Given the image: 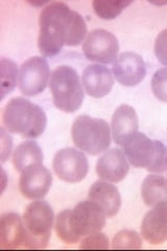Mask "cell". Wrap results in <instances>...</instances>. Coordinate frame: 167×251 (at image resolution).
Listing matches in <instances>:
<instances>
[{"mask_svg": "<svg viewBox=\"0 0 167 251\" xmlns=\"http://www.w3.org/2000/svg\"><path fill=\"white\" fill-rule=\"evenodd\" d=\"M111 126L115 144L122 146L126 138L138 132L139 121L135 109L129 105L119 106L115 110Z\"/></svg>", "mask_w": 167, "mask_h": 251, "instance_id": "18", "label": "cell"}, {"mask_svg": "<svg viewBox=\"0 0 167 251\" xmlns=\"http://www.w3.org/2000/svg\"><path fill=\"white\" fill-rule=\"evenodd\" d=\"M152 90L159 100L167 103V68L157 70L152 80Z\"/></svg>", "mask_w": 167, "mask_h": 251, "instance_id": "25", "label": "cell"}, {"mask_svg": "<svg viewBox=\"0 0 167 251\" xmlns=\"http://www.w3.org/2000/svg\"><path fill=\"white\" fill-rule=\"evenodd\" d=\"M130 166L125 154L120 149H111L97 160L96 173L98 177L108 182H120L128 175Z\"/></svg>", "mask_w": 167, "mask_h": 251, "instance_id": "14", "label": "cell"}, {"mask_svg": "<svg viewBox=\"0 0 167 251\" xmlns=\"http://www.w3.org/2000/svg\"><path fill=\"white\" fill-rule=\"evenodd\" d=\"M126 159L133 167L161 174L167 171V148L159 140L136 132L122 145Z\"/></svg>", "mask_w": 167, "mask_h": 251, "instance_id": "3", "label": "cell"}, {"mask_svg": "<svg viewBox=\"0 0 167 251\" xmlns=\"http://www.w3.org/2000/svg\"><path fill=\"white\" fill-rule=\"evenodd\" d=\"M155 53L158 61L167 66V29L162 30L156 38Z\"/></svg>", "mask_w": 167, "mask_h": 251, "instance_id": "27", "label": "cell"}, {"mask_svg": "<svg viewBox=\"0 0 167 251\" xmlns=\"http://www.w3.org/2000/svg\"><path fill=\"white\" fill-rule=\"evenodd\" d=\"M142 240L140 234L134 230H121L115 234L112 242L113 249H140Z\"/></svg>", "mask_w": 167, "mask_h": 251, "instance_id": "24", "label": "cell"}, {"mask_svg": "<svg viewBox=\"0 0 167 251\" xmlns=\"http://www.w3.org/2000/svg\"><path fill=\"white\" fill-rule=\"evenodd\" d=\"M1 140H2V152H1V162L3 163L7 157L11 154L12 149V139L9 135H6L4 128H1Z\"/></svg>", "mask_w": 167, "mask_h": 251, "instance_id": "28", "label": "cell"}, {"mask_svg": "<svg viewBox=\"0 0 167 251\" xmlns=\"http://www.w3.org/2000/svg\"><path fill=\"white\" fill-rule=\"evenodd\" d=\"M49 88L53 103L61 111L75 112L84 100L83 84L75 70L70 66H59L50 75Z\"/></svg>", "mask_w": 167, "mask_h": 251, "instance_id": "4", "label": "cell"}, {"mask_svg": "<svg viewBox=\"0 0 167 251\" xmlns=\"http://www.w3.org/2000/svg\"><path fill=\"white\" fill-rule=\"evenodd\" d=\"M70 215L71 209L63 210L58 215L57 219H55L54 228L55 232H57L58 237L63 241L67 243V244H74L77 243L81 238L73 231L72 227L70 224Z\"/></svg>", "mask_w": 167, "mask_h": 251, "instance_id": "23", "label": "cell"}, {"mask_svg": "<svg viewBox=\"0 0 167 251\" xmlns=\"http://www.w3.org/2000/svg\"><path fill=\"white\" fill-rule=\"evenodd\" d=\"M50 76L48 62L43 57H33L20 67L18 85L20 91L27 97L42 93Z\"/></svg>", "mask_w": 167, "mask_h": 251, "instance_id": "9", "label": "cell"}, {"mask_svg": "<svg viewBox=\"0 0 167 251\" xmlns=\"http://www.w3.org/2000/svg\"><path fill=\"white\" fill-rule=\"evenodd\" d=\"M143 239L153 245L167 241V201L153 206L141 224Z\"/></svg>", "mask_w": 167, "mask_h": 251, "instance_id": "15", "label": "cell"}, {"mask_svg": "<svg viewBox=\"0 0 167 251\" xmlns=\"http://www.w3.org/2000/svg\"><path fill=\"white\" fill-rule=\"evenodd\" d=\"M16 63L10 59L2 58L0 61V80H1V100L10 94L16 87L18 76Z\"/></svg>", "mask_w": 167, "mask_h": 251, "instance_id": "21", "label": "cell"}, {"mask_svg": "<svg viewBox=\"0 0 167 251\" xmlns=\"http://www.w3.org/2000/svg\"><path fill=\"white\" fill-rule=\"evenodd\" d=\"M52 168L55 175L63 181L77 183L88 174L89 162L84 152L75 148H66L54 155Z\"/></svg>", "mask_w": 167, "mask_h": 251, "instance_id": "7", "label": "cell"}, {"mask_svg": "<svg viewBox=\"0 0 167 251\" xmlns=\"http://www.w3.org/2000/svg\"><path fill=\"white\" fill-rule=\"evenodd\" d=\"M141 196L147 206L167 201V179L159 174H150L143 180Z\"/></svg>", "mask_w": 167, "mask_h": 251, "instance_id": "19", "label": "cell"}, {"mask_svg": "<svg viewBox=\"0 0 167 251\" xmlns=\"http://www.w3.org/2000/svg\"><path fill=\"white\" fill-rule=\"evenodd\" d=\"M3 128L25 138H37L44 132L47 116L44 110L28 100L14 98L4 107Z\"/></svg>", "mask_w": 167, "mask_h": 251, "instance_id": "2", "label": "cell"}, {"mask_svg": "<svg viewBox=\"0 0 167 251\" xmlns=\"http://www.w3.org/2000/svg\"><path fill=\"white\" fill-rule=\"evenodd\" d=\"M43 158L41 148L35 141L28 140L16 148L13 155V164L16 171L22 172L33 164H42Z\"/></svg>", "mask_w": 167, "mask_h": 251, "instance_id": "20", "label": "cell"}, {"mask_svg": "<svg viewBox=\"0 0 167 251\" xmlns=\"http://www.w3.org/2000/svg\"><path fill=\"white\" fill-rule=\"evenodd\" d=\"M21 247L34 249V242L24 221L18 214H3L0 218V248L15 249Z\"/></svg>", "mask_w": 167, "mask_h": 251, "instance_id": "11", "label": "cell"}, {"mask_svg": "<svg viewBox=\"0 0 167 251\" xmlns=\"http://www.w3.org/2000/svg\"><path fill=\"white\" fill-rule=\"evenodd\" d=\"M71 135L79 150L92 156L105 153L111 146L109 124L89 115L77 117L71 129Z\"/></svg>", "mask_w": 167, "mask_h": 251, "instance_id": "5", "label": "cell"}, {"mask_svg": "<svg viewBox=\"0 0 167 251\" xmlns=\"http://www.w3.org/2000/svg\"><path fill=\"white\" fill-rule=\"evenodd\" d=\"M39 50L44 57H54L63 46H77L87 35V25L78 13L64 2H51L39 17Z\"/></svg>", "mask_w": 167, "mask_h": 251, "instance_id": "1", "label": "cell"}, {"mask_svg": "<svg viewBox=\"0 0 167 251\" xmlns=\"http://www.w3.org/2000/svg\"><path fill=\"white\" fill-rule=\"evenodd\" d=\"M54 214L51 206L43 200L30 203L23 216L25 227L34 242V249L45 248L50 239Z\"/></svg>", "mask_w": 167, "mask_h": 251, "instance_id": "6", "label": "cell"}, {"mask_svg": "<svg viewBox=\"0 0 167 251\" xmlns=\"http://www.w3.org/2000/svg\"><path fill=\"white\" fill-rule=\"evenodd\" d=\"M106 214L95 202H79L71 210L70 224L79 238L99 232L106 225Z\"/></svg>", "mask_w": 167, "mask_h": 251, "instance_id": "10", "label": "cell"}, {"mask_svg": "<svg viewBox=\"0 0 167 251\" xmlns=\"http://www.w3.org/2000/svg\"><path fill=\"white\" fill-rule=\"evenodd\" d=\"M82 84L88 96L100 99L108 96L114 85L111 70L100 64L87 66L83 72Z\"/></svg>", "mask_w": 167, "mask_h": 251, "instance_id": "16", "label": "cell"}, {"mask_svg": "<svg viewBox=\"0 0 167 251\" xmlns=\"http://www.w3.org/2000/svg\"><path fill=\"white\" fill-rule=\"evenodd\" d=\"M51 183L50 171L42 164H33L21 172L19 190L29 200H41L48 193Z\"/></svg>", "mask_w": 167, "mask_h": 251, "instance_id": "12", "label": "cell"}, {"mask_svg": "<svg viewBox=\"0 0 167 251\" xmlns=\"http://www.w3.org/2000/svg\"><path fill=\"white\" fill-rule=\"evenodd\" d=\"M132 1L124 0H95L93 1L94 11L101 19L111 20L116 18Z\"/></svg>", "mask_w": 167, "mask_h": 251, "instance_id": "22", "label": "cell"}, {"mask_svg": "<svg viewBox=\"0 0 167 251\" xmlns=\"http://www.w3.org/2000/svg\"><path fill=\"white\" fill-rule=\"evenodd\" d=\"M113 74L119 84L125 87H134L146 75L145 63L137 53L123 52L114 62Z\"/></svg>", "mask_w": 167, "mask_h": 251, "instance_id": "13", "label": "cell"}, {"mask_svg": "<svg viewBox=\"0 0 167 251\" xmlns=\"http://www.w3.org/2000/svg\"><path fill=\"white\" fill-rule=\"evenodd\" d=\"M85 57L99 64L115 62L119 51L117 38L106 29H94L88 34L83 43Z\"/></svg>", "mask_w": 167, "mask_h": 251, "instance_id": "8", "label": "cell"}, {"mask_svg": "<svg viewBox=\"0 0 167 251\" xmlns=\"http://www.w3.org/2000/svg\"><path fill=\"white\" fill-rule=\"evenodd\" d=\"M88 197L89 200L98 204L108 218L117 215L121 206V197L118 188L111 184V182L103 180H99L92 184Z\"/></svg>", "mask_w": 167, "mask_h": 251, "instance_id": "17", "label": "cell"}, {"mask_svg": "<svg viewBox=\"0 0 167 251\" xmlns=\"http://www.w3.org/2000/svg\"><path fill=\"white\" fill-rule=\"evenodd\" d=\"M110 242L105 233L96 232L85 237L81 242L82 249H108Z\"/></svg>", "mask_w": 167, "mask_h": 251, "instance_id": "26", "label": "cell"}]
</instances>
